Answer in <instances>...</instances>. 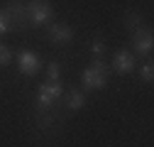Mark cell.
I'll return each mask as SVG.
<instances>
[{
  "label": "cell",
  "mask_w": 154,
  "mask_h": 147,
  "mask_svg": "<svg viewBox=\"0 0 154 147\" xmlns=\"http://www.w3.org/2000/svg\"><path fill=\"white\" fill-rule=\"evenodd\" d=\"M8 32H10V22H8L5 12L0 10V37H3V34H8Z\"/></svg>",
  "instance_id": "obj_16"
},
{
  "label": "cell",
  "mask_w": 154,
  "mask_h": 147,
  "mask_svg": "<svg viewBox=\"0 0 154 147\" xmlns=\"http://www.w3.org/2000/svg\"><path fill=\"white\" fill-rule=\"evenodd\" d=\"M10 61H12V52H10V47L0 42V66H8Z\"/></svg>",
  "instance_id": "obj_13"
},
{
  "label": "cell",
  "mask_w": 154,
  "mask_h": 147,
  "mask_svg": "<svg viewBox=\"0 0 154 147\" xmlns=\"http://www.w3.org/2000/svg\"><path fill=\"white\" fill-rule=\"evenodd\" d=\"M47 37H49L51 44H71L73 42V30L66 22H54V25H49Z\"/></svg>",
  "instance_id": "obj_7"
},
{
  "label": "cell",
  "mask_w": 154,
  "mask_h": 147,
  "mask_svg": "<svg viewBox=\"0 0 154 147\" xmlns=\"http://www.w3.org/2000/svg\"><path fill=\"white\" fill-rule=\"evenodd\" d=\"M5 17H8V22H10V30L15 32H22L29 25V15H27V3L25 0H8V5L3 8Z\"/></svg>",
  "instance_id": "obj_2"
},
{
  "label": "cell",
  "mask_w": 154,
  "mask_h": 147,
  "mask_svg": "<svg viewBox=\"0 0 154 147\" xmlns=\"http://www.w3.org/2000/svg\"><path fill=\"white\" fill-rule=\"evenodd\" d=\"M17 66H20V74H25V76H34V74L39 71L42 61H39V57H37L32 49H20V52H17Z\"/></svg>",
  "instance_id": "obj_6"
},
{
  "label": "cell",
  "mask_w": 154,
  "mask_h": 147,
  "mask_svg": "<svg viewBox=\"0 0 154 147\" xmlns=\"http://www.w3.org/2000/svg\"><path fill=\"white\" fill-rule=\"evenodd\" d=\"M34 127L39 133H49L56 127V118H54V110H37L34 115Z\"/></svg>",
  "instance_id": "obj_9"
},
{
  "label": "cell",
  "mask_w": 154,
  "mask_h": 147,
  "mask_svg": "<svg viewBox=\"0 0 154 147\" xmlns=\"http://www.w3.org/2000/svg\"><path fill=\"white\" fill-rule=\"evenodd\" d=\"M64 96V86L61 81H44L37 88V110H51L56 101H61Z\"/></svg>",
  "instance_id": "obj_3"
},
{
  "label": "cell",
  "mask_w": 154,
  "mask_h": 147,
  "mask_svg": "<svg viewBox=\"0 0 154 147\" xmlns=\"http://www.w3.org/2000/svg\"><path fill=\"white\" fill-rule=\"evenodd\" d=\"M122 22H125V27H127L130 32H137V30L142 27V12L134 10V8H130V10L125 12V17H122Z\"/></svg>",
  "instance_id": "obj_11"
},
{
  "label": "cell",
  "mask_w": 154,
  "mask_h": 147,
  "mask_svg": "<svg viewBox=\"0 0 154 147\" xmlns=\"http://www.w3.org/2000/svg\"><path fill=\"white\" fill-rule=\"evenodd\" d=\"M105 49H108V47H105L103 39H93V42H91V52H93V57H95V59H103Z\"/></svg>",
  "instance_id": "obj_12"
},
{
  "label": "cell",
  "mask_w": 154,
  "mask_h": 147,
  "mask_svg": "<svg viewBox=\"0 0 154 147\" xmlns=\"http://www.w3.org/2000/svg\"><path fill=\"white\" fill-rule=\"evenodd\" d=\"M47 81H59V76H61V66L56 64V61H51L49 66H47Z\"/></svg>",
  "instance_id": "obj_14"
},
{
  "label": "cell",
  "mask_w": 154,
  "mask_h": 147,
  "mask_svg": "<svg viewBox=\"0 0 154 147\" xmlns=\"http://www.w3.org/2000/svg\"><path fill=\"white\" fill-rule=\"evenodd\" d=\"M154 49V37H152V30L147 27H140L137 32H132V52L140 54V57H149Z\"/></svg>",
  "instance_id": "obj_5"
},
{
  "label": "cell",
  "mask_w": 154,
  "mask_h": 147,
  "mask_svg": "<svg viewBox=\"0 0 154 147\" xmlns=\"http://www.w3.org/2000/svg\"><path fill=\"white\" fill-rule=\"evenodd\" d=\"M140 76H142V81H147V83H149V81L154 79V66H152V61H147V64L142 66V71H140Z\"/></svg>",
  "instance_id": "obj_15"
},
{
  "label": "cell",
  "mask_w": 154,
  "mask_h": 147,
  "mask_svg": "<svg viewBox=\"0 0 154 147\" xmlns=\"http://www.w3.org/2000/svg\"><path fill=\"white\" fill-rule=\"evenodd\" d=\"M27 15H29V25L39 27V25H47L54 17V10H51L49 0H29L27 3Z\"/></svg>",
  "instance_id": "obj_4"
},
{
  "label": "cell",
  "mask_w": 154,
  "mask_h": 147,
  "mask_svg": "<svg viewBox=\"0 0 154 147\" xmlns=\"http://www.w3.org/2000/svg\"><path fill=\"white\" fill-rule=\"evenodd\" d=\"M66 108H69V110H81V108H86V96L81 93L79 88H71L69 93H66Z\"/></svg>",
  "instance_id": "obj_10"
},
{
  "label": "cell",
  "mask_w": 154,
  "mask_h": 147,
  "mask_svg": "<svg viewBox=\"0 0 154 147\" xmlns=\"http://www.w3.org/2000/svg\"><path fill=\"white\" fill-rule=\"evenodd\" d=\"M134 66H137V61H134V54L132 52H125V49H120V52H115V57H112V69L118 71V74H132L134 71Z\"/></svg>",
  "instance_id": "obj_8"
},
{
  "label": "cell",
  "mask_w": 154,
  "mask_h": 147,
  "mask_svg": "<svg viewBox=\"0 0 154 147\" xmlns=\"http://www.w3.org/2000/svg\"><path fill=\"white\" fill-rule=\"evenodd\" d=\"M108 64L103 59H93V64L81 74V81L86 91H103L108 86Z\"/></svg>",
  "instance_id": "obj_1"
}]
</instances>
